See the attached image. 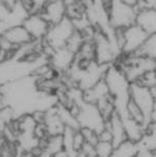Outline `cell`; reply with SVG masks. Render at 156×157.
I'll use <instances>...</instances> for the list:
<instances>
[{
  "label": "cell",
  "mask_w": 156,
  "mask_h": 157,
  "mask_svg": "<svg viewBox=\"0 0 156 157\" xmlns=\"http://www.w3.org/2000/svg\"><path fill=\"white\" fill-rule=\"evenodd\" d=\"M120 1L125 5H127V6L132 7V9H136L139 0H120Z\"/></svg>",
  "instance_id": "cell-16"
},
{
  "label": "cell",
  "mask_w": 156,
  "mask_h": 157,
  "mask_svg": "<svg viewBox=\"0 0 156 157\" xmlns=\"http://www.w3.org/2000/svg\"><path fill=\"white\" fill-rule=\"evenodd\" d=\"M74 107L76 113H74L76 121L80 129H88L95 132L97 135L105 128V119L98 109L96 104H92L83 101L82 98L74 101Z\"/></svg>",
  "instance_id": "cell-2"
},
{
  "label": "cell",
  "mask_w": 156,
  "mask_h": 157,
  "mask_svg": "<svg viewBox=\"0 0 156 157\" xmlns=\"http://www.w3.org/2000/svg\"><path fill=\"white\" fill-rule=\"evenodd\" d=\"M105 10L108 24L113 30L125 29L134 24L136 10L127 6L120 0H108V6Z\"/></svg>",
  "instance_id": "cell-4"
},
{
  "label": "cell",
  "mask_w": 156,
  "mask_h": 157,
  "mask_svg": "<svg viewBox=\"0 0 156 157\" xmlns=\"http://www.w3.org/2000/svg\"><path fill=\"white\" fill-rule=\"evenodd\" d=\"M156 54V36L154 34H150L146 39V41L142 44V46L133 53V55L139 57H146L155 59Z\"/></svg>",
  "instance_id": "cell-11"
},
{
  "label": "cell",
  "mask_w": 156,
  "mask_h": 157,
  "mask_svg": "<svg viewBox=\"0 0 156 157\" xmlns=\"http://www.w3.org/2000/svg\"><path fill=\"white\" fill-rule=\"evenodd\" d=\"M105 128L109 131L110 135H112V144L113 148L119 147L127 140L123 123L121 121L120 117L115 111L105 122Z\"/></svg>",
  "instance_id": "cell-8"
},
{
  "label": "cell",
  "mask_w": 156,
  "mask_h": 157,
  "mask_svg": "<svg viewBox=\"0 0 156 157\" xmlns=\"http://www.w3.org/2000/svg\"><path fill=\"white\" fill-rule=\"evenodd\" d=\"M66 12H67V6L63 0H50L41 12V14L51 26L66 18Z\"/></svg>",
  "instance_id": "cell-9"
},
{
  "label": "cell",
  "mask_w": 156,
  "mask_h": 157,
  "mask_svg": "<svg viewBox=\"0 0 156 157\" xmlns=\"http://www.w3.org/2000/svg\"><path fill=\"white\" fill-rule=\"evenodd\" d=\"M75 57L76 54L70 51L68 48L63 47L52 52V54L48 57V63L55 72L63 73L68 72L69 69L72 67L75 62Z\"/></svg>",
  "instance_id": "cell-7"
},
{
  "label": "cell",
  "mask_w": 156,
  "mask_h": 157,
  "mask_svg": "<svg viewBox=\"0 0 156 157\" xmlns=\"http://www.w3.org/2000/svg\"><path fill=\"white\" fill-rule=\"evenodd\" d=\"M139 144L126 140L122 145L115 148L109 157H133L139 151Z\"/></svg>",
  "instance_id": "cell-12"
},
{
  "label": "cell",
  "mask_w": 156,
  "mask_h": 157,
  "mask_svg": "<svg viewBox=\"0 0 156 157\" xmlns=\"http://www.w3.org/2000/svg\"><path fill=\"white\" fill-rule=\"evenodd\" d=\"M103 79L112 97L115 113L120 119L128 118L127 104L130 100V82L124 71L117 63H112L108 66Z\"/></svg>",
  "instance_id": "cell-1"
},
{
  "label": "cell",
  "mask_w": 156,
  "mask_h": 157,
  "mask_svg": "<svg viewBox=\"0 0 156 157\" xmlns=\"http://www.w3.org/2000/svg\"><path fill=\"white\" fill-rule=\"evenodd\" d=\"M74 33H75V28L72 24V21L66 17L60 22L50 26L48 33L42 40V42L51 49L57 50L66 47L68 41Z\"/></svg>",
  "instance_id": "cell-5"
},
{
  "label": "cell",
  "mask_w": 156,
  "mask_h": 157,
  "mask_svg": "<svg viewBox=\"0 0 156 157\" xmlns=\"http://www.w3.org/2000/svg\"><path fill=\"white\" fill-rule=\"evenodd\" d=\"M141 1H142V2H144V3L147 5V6L153 7V9H155L156 0H141Z\"/></svg>",
  "instance_id": "cell-17"
},
{
  "label": "cell",
  "mask_w": 156,
  "mask_h": 157,
  "mask_svg": "<svg viewBox=\"0 0 156 157\" xmlns=\"http://www.w3.org/2000/svg\"><path fill=\"white\" fill-rule=\"evenodd\" d=\"M143 86H146L148 89H152L156 86V72L155 70L148 71L141 76V78L136 81Z\"/></svg>",
  "instance_id": "cell-14"
},
{
  "label": "cell",
  "mask_w": 156,
  "mask_h": 157,
  "mask_svg": "<svg viewBox=\"0 0 156 157\" xmlns=\"http://www.w3.org/2000/svg\"><path fill=\"white\" fill-rule=\"evenodd\" d=\"M0 157H12L9 153H1L0 154Z\"/></svg>",
  "instance_id": "cell-19"
},
{
  "label": "cell",
  "mask_w": 156,
  "mask_h": 157,
  "mask_svg": "<svg viewBox=\"0 0 156 157\" xmlns=\"http://www.w3.org/2000/svg\"><path fill=\"white\" fill-rule=\"evenodd\" d=\"M15 157H34V156L31 153L22 152V153H18V155H16Z\"/></svg>",
  "instance_id": "cell-18"
},
{
  "label": "cell",
  "mask_w": 156,
  "mask_h": 157,
  "mask_svg": "<svg viewBox=\"0 0 156 157\" xmlns=\"http://www.w3.org/2000/svg\"><path fill=\"white\" fill-rule=\"evenodd\" d=\"M22 26L33 41H42L48 33L50 24L41 13H30L23 21Z\"/></svg>",
  "instance_id": "cell-6"
},
{
  "label": "cell",
  "mask_w": 156,
  "mask_h": 157,
  "mask_svg": "<svg viewBox=\"0 0 156 157\" xmlns=\"http://www.w3.org/2000/svg\"><path fill=\"white\" fill-rule=\"evenodd\" d=\"M96 157H109L113 151V146L110 142L104 140H98L94 145Z\"/></svg>",
  "instance_id": "cell-13"
},
{
  "label": "cell",
  "mask_w": 156,
  "mask_h": 157,
  "mask_svg": "<svg viewBox=\"0 0 156 157\" xmlns=\"http://www.w3.org/2000/svg\"><path fill=\"white\" fill-rule=\"evenodd\" d=\"M156 86L148 89L137 82L130 83V99L141 109L145 119L146 131L149 126L155 123V97Z\"/></svg>",
  "instance_id": "cell-3"
},
{
  "label": "cell",
  "mask_w": 156,
  "mask_h": 157,
  "mask_svg": "<svg viewBox=\"0 0 156 157\" xmlns=\"http://www.w3.org/2000/svg\"><path fill=\"white\" fill-rule=\"evenodd\" d=\"M0 145H1V140H0ZM0 149H1V146H0Z\"/></svg>",
  "instance_id": "cell-20"
},
{
  "label": "cell",
  "mask_w": 156,
  "mask_h": 157,
  "mask_svg": "<svg viewBox=\"0 0 156 157\" xmlns=\"http://www.w3.org/2000/svg\"><path fill=\"white\" fill-rule=\"evenodd\" d=\"M134 24L149 36L154 34L156 31V10L153 7H146L137 10Z\"/></svg>",
  "instance_id": "cell-10"
},
{
  "label": "cell",
  "mask_w": 156,
  "mask_h": 157,
  "mask_svg": "<svg viewBox=\"0 0 156 157\" xmlns=\"http://www.w3.org/2000/svg\"><path fill=\"white\" fill-rule=\"evenodd\" d=\"M50 0H28L30 13H41Z\"/></svg>",
  "instance_id": "cell-15"
}]
</instances>
